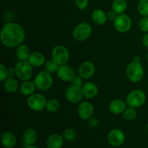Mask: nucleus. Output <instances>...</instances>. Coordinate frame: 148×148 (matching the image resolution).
Listing matches in <instances>:
<instances>
[{"label":"nucleus","mask_w":148,"mask_h":148,"mask_svg":"<svg viewBox=\"0 0 148 148\" xmlns=\"http://www.w3.org/2000/svg\"><path fill=\"white\" fill-rule=\"evenodd\" d=\"M88 125L92 128H95L98 125V121L95 117H91L88 119Z\"/></svg>","instance_id":"f704fd0d"},{"label":"nucleus","mask_w":148,"mask_h":148,"mask_svg":"<svg viewBox=\"0 0 148 148\" xmlns=\"http://www.w3.org/2000/svg\"><path fill=\"white\" fill-rule=\"evenodd\" d=\"M56 74L58 77L64 82H71L75 76L73 69L66 64L59 66Z\"/></svg>","instance_id":"4468645a"},{"label":"nucleus","mask_w":148,"mask_h":148,"mask_svg":"<svg viewBox=\"0 0 148 148\" xmlns=\"http://www.w3.org/2000/svg\"><path fill=\"white\" fill-rule=\"evenodd\" d=\"M25 148H38L37 147V146L34 145H29V146H27Z\"/></svg>","instance_id":"58836bf2"},{"label":"nucleus","mask_w":148,"mask_h":148,"mask_svg":"<svg viewBox=\"0 0 148 148\" xmlns=\"http://www.w3.org/2000/svg\"><path fill=\"white\" fill-rule=\"evenodd\" d=\"M95 66L92 62L88 61L82 62L78 69L79 75L83 79H90L95 75Z\"/></svg>","instance_id":"f8f14e48"},{"label":"nucleus","mask_w":148,"mask_h":148,"mask_svg":"<svg viewBox=\"0 0 148 148\" xmlns=\"http://www.w3.org/2000/svg\"><path fill=\"white\" fill-rule=\"evenodd\" d=\"M147 130H148V123H147Z\"/></svg>","instance_id":"a19ab883"},{"label":"nucleus","mask_w":148,"mask_h":148,"mask_svg":"<svg viewBox=\"0 0 148 148\" xmlns=\"http://www.w3.org/2000/svg\"><path fill=\"white\" fill-rule=\"evenodd\" d=\"M63 137L66 141H73L77 137V132L74 129L69 128L66 129L63 132Z\"/></svg>","instance_id":"c756f323"},{"label":"nucleus","mask_w":148,"mask_h":148,"mask_svg":"<svg viewBox=\"0 0 148 148\" xmlns=\"http://www.w3.org/2000/svg\"><path fill=\"white\" fill-rule=\"evenodd\" d=\"M82 78L79 75V76H76V75H75L70 82H71V84H72V85H73V86L77 87V88H81L82 87V85H83V84H82Z\"/></svg>","instance_id":"473e14b6"},{"label":"nucleus","mask_w":148,"mask_h":148,"mask_svg":"<svg viewBox=\"0 0 148 148\" xmlns=\"http://www.w3.org/2000/svg\"><path fill=\"white\" fill-rule=\"evenodd\" d=\"M65 97L69 103H77L81 101L84 96L81 88L71 85L66 89V92H65Z\"/></svg>","instance_id":"9b49d317"},{"label":"nucleus","mask_w":148,"mask_h":148,"mask_svg":"<svg viewBox=\"0 0 148 148\" xmlns=\"http://www.w3.org/2000/svg\"><path fill=\"white\" fill-rule=\"evenodd\" d=\"M1 144L5 148H13L17 144V137L10 132H5L1 134Z\"/></svg>","instance_id":"a211bd4d"},{"label":"nucleus","mask_w":148,"mask_h":148,"mask_svg":"<svg viewBox=\"0 0 148 148\" xmlns=\"http://www.w3.org/2000/svg\"><path fill=\"white\" fill-rule=\"evenodd\" d=\"M15 75L22 81L29 80L33 76V66L28 61H20L14 66Z\"/></svg>","instance_id":"20e7f679"},{"label":"nucleus","mask_w":148,"mask_h":148,"mask_svg":"<svg viewBox=\"0 0 148 148\" xmlns=\"http://www.w3.org/2000/svg\"><path fill=\"white\" fill-rule=\"evenodd\" d=\"M126 108H127V103L119 99L114 100L109 104V111L114 114H122Z\"/></svg>","instance_id":"6ab92c4d"},{"label":"nucleus","mask_w":148,"mask_h":148,"mask_svg":"<svg viewBox=\"0 0 148 148\" xmlns=\"http://www.w3.org/2000/svg\"><path fill=\"white\" fill-rule=\"evenodd\" d=\"M52 59L54 60L59 66L66 64L69 59V53L65 46L59 45L55 46L52 50Z\"/></svg>","instance_id":"0eeeda50"},{"label":"nucleus","mask_w":148,"mask_h":148,"mask_svg":"<svg viewBox=\"0 0 148 148\" xmlns=\"http://www.w3.org/2000/svg\"><path fill=\"white\" fill-rule=\"evenodd\" d=\"M38 139L37 132L33 128H27L25 130L23 134V140L24 144L25 145V147L29 145H35Z\"/></svg>","instance_id":"2eb2a0df"},{"label":"nucleus","mask_w":148,"mask_h":148,"mask_svg":"<svg viewBox=\"0 0 148 148\" xmlns=\"http://www.w3.org/2000/svg\"><path fill=\"white\" fill-rule=\"evenodd\" d=\"M1 42L7 48L17 47L25 38V32L23 26L15 23H6L0 34Z\"/></svg>","instance_id":"f257e3e1"},{"label":"nucleus","mask_w":148,"mask_h":148,"mask_svg":"<svg viewBox=\"0 0 148 148\" xmlns=\"http://www.w3.org/2000/svg\"><path fill=\"white\" fill-rule=\"evenodd\" d=\"M36 88L34 82H31L30 80L23 81L20 86V92L25 96H30L34 94Z\"/></svg>","instance_id":"412c9836"},{"label":"nucleus","mask_w":148,"mask_h":148,"mask_svg":"<svg viewBox=\"0 0 148 148\" xmlns=\"http://www.w3.org/2000/svg\"><path fill=\"white\" fill-rule=\"evenodd\" d=\"M137 10L143 17H148V0H140Z\"/></svg>","instance_id":"bb28decb"},{"label":"nucleus","mask_w":148,"mask_h":148,"mask_svg":"<svg viewBox=\"0 0 148 148\" xmlns=\"http://www.w3.org/2000/svg\"><path fill=\"white\" fill-rule=\"evenodd\" d=\"M133 61L135 62H141V58H140V56H136L133 59Z\"/></svg>","instance_id":"4c0bfd02"},{"label":"nucleus","mask_w":148,"mask_h":148,"mask_svg":"<svg viewBox=\"0 0 148 148\" xmlns=\"http://www.w3.org/2000/svg\"><path fill=\"white\" fill-rule=\"evenodd\" d=\"M30 54L31 53H30V49L27 46L22 43L21 45L17 46L16 50V56L20 61H28Z\"/></svg>","instance_id":"5701e85b"},{"label":"nucleus","mask_w":148,"mask_h":148,"mask_svg":"<svg viewBox=\"0 0 148 148\" xmlns=\"http://www.w3.org/2000/svg\"><path fill=\"white\" fill-rule=\"evenodd\" d=\"M123 116L127 121L134 120L137 116V111L135 110V108L129 107L126 108L125 111L123 113Z\"/></svg>","instance_id":"c85d7f7f"},{"label":"nucleus","mask_w":148,"mask_h":148,"mask_svg":"<svg viewBox=\"0 0 148 148\" xmlns=\"http://www.w3.org/2000/svg\"><path fill=\"white\" fill-rule=\"evenodd\" d=\"M114 27L119 33H127L132 27L131 18L124 13L118 14L114 20Z\"/></svg>","instance_id":"1a4fd4ad"},{"label":"nucleus","mask_w":148,"mask_h":148,"mask_svg":"<svg viewBox=\"0 0 148 148\" xmlns=\"http://www.w3.org/2000/svg\"><path fill=\"white\" fill-rule=\"evenodd\" d=\"M106 15H107V18H108V20H113V21H114V20L116 19V17H117L116 13L114 11H113V10L112 11L108 12L106 13Z\"/></svg>","instance_id":"c9c22d12"},{"label":"nucleus","mask_w":148,"mask_h":148,"mask_svg":"<svg viewBox=\"0 0 148 148\" xmlns=\"http://www.w3.org/2000/svg\"><path fill=\"white\" fill-rule=\"evenodd\" d=\"M78 116L83 120H88L92 117L94 113L93 106L88 101L81 103L78 106Z\"/></svg>","instance_id":"ddd939ff"},{"label":"nucleus","mask_w":148,"mask_h":148,"mask_svg":"<svg viewBox=\"0 0 148 148\" xmlns=\"http://www.w3.org/2000/svg\"><path fill=\"white\" fill-rule=\"evenodd\" d=\"M63 136L59 134H52L46 140L47 148H62L64 145Z\"/></svg>","instance_id":"f3484780"},{"label":"nucleus","mask_w":148,"mask_h":148,"mask_svg":"<svg viewBox=\"0 0 148 148\" xmlns=\"http://www.w3.org/2000/svg\"><path fill=\"white\" fill-rule=\"evenodd\" d=\"M4 88L7 92L14 93L18 89V82L14 78L9 77L4 81Z\"/></svg>","instance_id":"b1692460"},{"label":"nucleus","mask_w":148,"mask_h":148,"mask_svg":"<svg viewBox=\"0 0 148 148\" xmlns=\"http://www.w3.org/2000/svg\"><path fill=\"white\" fill-rule=\"evenodd\" d=\"M28 62L33 66H40L46 63L43 54H42L40 52L36 51L31 53L28 59Z\"/></svg>","instance_id":"4be33fe9"},{"label":"nucleus","mask_w":148,"mask_h":148,"mask_svg":"<svg viewBox=\"0 0 148 148\" xmlns=\"http://www.w3.org/2000/svg\"><path fill=\"white\" fill-rule=\"evenodd\" d=\"M33 82L37 89L45 91L51 88L53 83V79L51 74L46 70H43L37 74Z\"/></svg>","instance_id":"f03ea898"},{"label":"nucleus","mask_w":148,"mask_h":148,"mask_svg":"<svg viewBox=\"0 0 148 148\" xmlns=\"http://www.w3.org/2000/svg\"><path fill=\"white\" fill-rule=\"evenodd\" d=\"M143 44L146 49H148V33L145 35L143 38Z\"/></svg>","instance_id":"e433bc0d"},{"label":"nucleus","mask_w":148,"mask_h":148,"mask_svg":"<svg viewBox=\"0 0 148 148\" xmlns=\"http://www.w3.org/2000/svg\"><path fill=\"white\" fill-rule=\"evenodd\" d=\"M92 33V27L87 23H79L75 27L72 35L75 40L78 41H84L90 36Z\"/></svg>","instance_id":"6e6552de"},{"label":"nucleus","mask_w":148,"mask_h":148,"mask_svg":"<svg viewBox=\"0 0 148 148\" xmlns=\"http://www.w3.org/2000/svg\"><path fill=\"white\" fill-rule=\"evenodd\" d=\"M9 77V69L6 67L3 64H0V80L4 82Z\"/></svg>","instance_id":"7c9ffc66"},{"label":"nucleus","mask_w":148,"mask_h":148,"mask_svg":"<svg viewBox=\"0 0 148 148\" xmlns=\"http://www.w3.org/2000/svg\"><path fill=\"white\" fill-rule=\"evenodd\" d=\"M81 89H82L83 96L88 99L95 97L98 92V87L93 82H86L82 85Z\"/></svg>","instance_id":"dca6fc26"},{"label":"nucleus","mask_w":148,"mask_h":148,"mask_svg":"<svg viewBox=\"0 0 148 148\" xmlns=\"http://www.w3.org/2000/svg\"><path fill=\"white\" fill-rule=\"evenodd\" d=\"M59 67V65L53 59L47 61L45 63V70H46L51 74L55 73V72H57Z\"/></svg>","instance_id":"cd10ccee"},{"label":"nucleus","mask_w":148,"mask_h":148,"mask_svg":"<svg viewBox=\"0 0 148 148\" xmlns=\"http://www.w3.org/2000/svg\"><path fill=\"white\" fill-rule=\"evenodd\" d=\"M46 98L43 95L39 93H34L30 95L27 99V106L34 111H41L46 108Z\"/></svg>","instance_id":"423d86ee"},{"label":"nucleus","mask_w":148,"mask_h":148,"mask_svg":"<svg viewBox=\"0 0 148 148\" xmlns=\"http://www.w3.org/2000/svg\"><path fill=\"white\" fill-rule=\"evenodd\" d=\"M76 5L79 10H82L87 8L88 5V0H75Z\"/></svg>","instance_id":"72a5a7b5"},{"label":"nucleus","mask_w":148,"mask_h":148,"mask_svg":"<svg viewBox=\"0 0 148 148\" xmlns=\"http://www.w3.org/2000/svg\"><path fill=\"white\" fill-rule=\"evenodd\" d=\"M147 62H148V52H147Z\"/></svg>","instance_id":"ea45409f"},{"label":"nucleus","mask_w":148,"mask_h":148,"mask_svg":"<svg viewBox=\"0 0 148 148\" xmlns=\"http://www.w3.org/2000/svg\"><path fill=\"white\" fill-rule=\"evenodd\" d=\"M126 74L131 82H140L144 77V68L140 62H135L133 61L127 66Z\"/></svg>","instance_id":"7ed1b4c3"},{"label":"nucleus","mask_w":148,"mask_h":148,"mask_svg":"<svg viewBox=\"0 0 148 148\" xmlns=\"http://www.w3.org/2000/svg\"><path fill=\"white\" fill-rule=\"evenodd\" d=\"M92 20L94 23L98 25H103L106 23L107 15L106 13L101 9H95L92 13Z\"/></svg>","instance_id":"aec40b11"},{"label":"nucleus","mask_w":148,"mask_h":148,"mask_svg":"<svg viewBox=\"0 0 148 148\" xmlns=\"http://www.w3.org/2000/svg\"><path fill=\"white\" fill-rule=\"evenodd\" d=\"M60 104L56 99H50L47 101L46 108L49 112L55 113L59 109Z\"/></svg>","instance_id":"a878e982"},{"label":"nucleus","mask_w":148,"mask_h":148,"mask_svg":"<svg viewBox=\"0 0 148 148\" xmlns=\"http://www.w3.org/2000/svg\"><path fill=\"white\" fill-rule=\"evenodd\" d=\"M146 101V95L141 90H134L127 95L126 103L129 107L139 108L144 105Z\"/></svg>","instance_id":"39448f33"},{"label":"nucleus","mask_w":148,"mask_h":148,"mask_svg":"<svg viewBox=\"0 0 148 148\" xmlns=\"http://www.w3.org/2000/svg\"><path fill=\"white\" fill-rule=\"evenodd\" d=\"M139 27L142 31L148 33V17H143L140 19Z\"/></svg>","instance_id":"2f4dec72"},{"label":"nucleus","mask_w":148,"mask_h":148,"mask_svg":"<svg viewBox=\"0 0 148 148\" xmlns=\"http://www.w3.org/2000/svg\"><path fill=\"white\" fill-rule=\"evenodd\" d=\"M111 7L113 11L115 12L116 14H123L127 9V3L126 0H114Z\"/></svg>","instance_id":"393cba45"},{"label":"nucleus","mask_w":148,"mask_h":148,"mask_svg":"<svg viewBox=\"0 0 148 148\" xmlns=\"http://www.w3.org/2000/svg\"><path fill=\"white\" fill-rule=\"evenodd\" d=\"M108 142L113 147H119L125 142V134L121 130L114 129L108 133Z\"/></svg>","instance_id":"9d476101"}]
</instances>
